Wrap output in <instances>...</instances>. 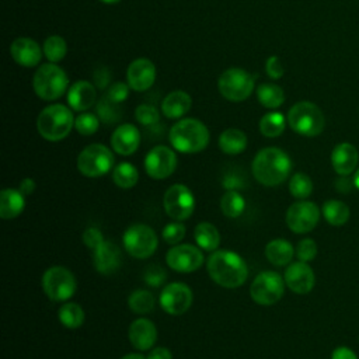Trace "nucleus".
Instances as JSON below:
<instances>
[{
  "instance_id": "f257e3e1",
  "label": "nucleus",
  "mask_w": 359,
  "mask_h": 359,
  "mask_svg": "<svg viewBox=\"0 0 359 359\" xmlns=\"http://www.w3.org/2000/svg\"><path fill=\"white\" fill-rule=\"evenodd\" d=\"M206 269L210 279L222 287H240L248 276L245 261L231 250L213 251L206 262Z\"/></svg>"
},
{
  "instance_id": "f03ea898",
  "label": "nucleus",
  "mask_w": 359,
  "mask_h": 359,
  "mask_svg": "<svg viewBox=\"0 0 359 359\" xmlns=\"http://www.w3.org/2000/svg\"><path fill=\"white\" fill-rule=\"evenodd\" d=\"M254 178L265 187L280 185L292 171L290 157L278 147L259 150L251 164Z\"/></svg>"
},
{
  "instance_id": "7ed1b4c3",
  "label": "nucleus",
  "mask_w": 359,
  "mask_h": 359,
  "mask_svg": "<svg viewBox=\"0 0 359 359\" xmlns=\"http://www.w3.org/2000/svg\"><path fill=\"white\" fill-rule=\"evenodd\" d=\"M168 139L171 146L180 153H199L209 143V130L201 121L185 118L171 126Z\"/></svg>"
},
{
  "instance_id": "20e7f679",
  "label": "nucleus",
  "mask_w": 359,
  "mask_h": 359,
  "mask_svg": "<svg viewBox=\"0 0 359 359\" xmlns=\"http://www.w3.org/2000/svg\"><path fill=\"white\" fill-rule=\"evenodd\" d=\"M73 126V112L63 104H52L43 108L36 119L39 135L49 142H59L65 139Z\"/></svg>"
},
{
  "instance_id": "39448f33",
  "label": "nucleus",
  "mask_w": 359,
  "mask_h": 359,
  "mask_svg": "<svg viewBox=\"0 0 359 359\" xmlns=\"http://www.w3.org/2000/svg\"><path fill=\"white\" fill-rule=\"evenodd\" d=\"M287 123L296 133L313 137L324 130L325 119L316 104L310 101H300L289 109Z\"/></svg>"
},
{
  "instance_id": "423d86ee",
  "label": "nucleus",
  "mask_w": 359,
  "mask_h": 359,
  "mask_svg": "<svg viewBox=\"0 0 359 359\" xmlns=\"http://www.w3.org/2000/svg\"><path fill=\"white\" fill-rule=\"evenodd\" d=\"M67 83L69 79L65 70L53 63L39 66L32 79L35 94L45 101H53L62 97L67 88Z\"/></svg>"
},
{
  "instance_id": "0eeeda50",
  "label": "nucleus",
  "mask_w": 359,
  "mask_h": 359,
  "mask_svg": "<svg viewBox=\"0 0 359 359\" xmlns=\"http://www.w3.org/2000/svg\"><path fill=\"white\" fill-rule=\"evenodd\" d=\"M115 158L107 146L101 143H93L86 146L77 157V170L90 178L102 177L114 167Z\"/></svg>"
},
{
  "instance_id": "6e6552de",
  "label": "nucleus",
  "mask_w": 359,
  "mask_h": 359,
  "mask_svg": "<svg viewBox=\"0 0 359 359\" xmlns=\"http://www.w3.org/2000/svg\"><path fill=\"white\" fill-rule=\"evenodd\" d=\"M122 241L125 251L137 259L151 257L158 245L157 234L154 230L143 223L129 226L122 236Z\"/></svg>"
},
{
  "instance_id": "1a4fd4ad",
  "label": "nucleus",
  "mask_w": 359,
  "mask_h": 359,
  "mask_svg": "<svg viewBox=\"0 0 359 359\" xmlns=\"http://www.w3.org/2000/svg\"><path fill=\"white\" fill-rule=\"evenodd\" d=\"M42 289L52 302L69 300L77 289L76 278L65 266H50L42 275Z\"/></svg>"
},
{
  "instance_id": "9d476101",
  "label": "nucleus",
  "mask_w": 359,
  "mask_h": 359,
  "mask_svg": "<svg viewBox=\"0 0 359 359\" xmlns=\"http://www.w3.org/2000/svg\"><path fill=\"white\" fill-rule=\"evenodd\" d=\"M254 76L240 67H230L224 70L217 81L220 94L233 102L244 101L254 90Z\"/></svg>"
},
{
  "instance_id": "9b49d317",
  "label": "nucleus",
  "mask_w": 359,
  "mask_h": 359,
  "mask_svg": "<svg viewBox=\"0 0 359 359\" xmlns=\"http://www.w3.org/2000/svg\"><path fill=\"white\" fill-rule=\"evenodd\" d=\"M285 279L275 271H262L258 273L251 286L250 294L257 304L271 306L280 300L285 292Z\"/></svg>"
},
{
  "instance_id": "f8f14e48",
  "label": "nucleus",
  "mask_w": 359,
  "mask_h": 359,
  "mask_svg": "<svg viewBox=\"0 0 359 359\" xmlns=\"http://www.w3.org/2000/svg\"><path fill=\"white\" fill-rule=\"evenodd\" d=\"M163 206L171 219L182 222L194 213L195 196L187 185L174 184L164 192Z\"/></svg>"
},
{
  "instance_id": "ddd939ff",
  "label": "nucleus",
  "mask_w": 359,
  "mask_h": 359,
  "mask_svg": "<svg viewBox=\"0 0 359 359\" xmlns=\"http://www.w3.org/2000/svg\"><path fill=\"white\" fill-rule=\"evenodd\" d=\"M320 220V209L314 202L300 199L292 203L286 212V224L296 233L303 234L311 231Z\"/></svg>"
},
{
  "instance_id": "4468645a",
  "label": "nucleus",
  "mask_w": 359,
  "mask_h": 359,
  "mask_svg": "<svg viewBox=\"0 0 359 359\" xmlns=\"http://www.w3.org/2000/svg\"><path fill=\"white\" fill-rule=\"evenodd\" d=\"M192 300V290L184 282H171L165 285L158 299L161 309L171 316L184 314L191 307Z\"/></svg>"
},
{
  "instance_id": "2eb2a0df",
  "label": "nucleus",
  "mask_w": 359,
  "mask_h": 359,
  "mask_svg": "<svg viewBox=\"0 0 359 359\" xmlns=\"http://www.w3.org/2000/svg\"><path fill=\"white\" fill-rule=\"evenodd\" d=\"M177 168V154L167 146H154L144 157V170L153 180L168 178Z\"/></svg>"
},
{
  "instance_id": "dca6fc26",
  "label": "nucleus",
  "mask_w": 359,
  "mask_h": 359,
  "mask_svg": "<svg viewBox=\"0 0 359 359\" xmlns=\"http://www.w3.org/2000/svg\"><path fill=\"white\" fill-rule=\"evenodd\" d=\"M167 265L175 272H194L203 264L202 251L192 244H177L165 254Z\"/></svg>"
},
{
  "instance_id": "f3484780",
  "label": "nucleus",
  "mask_w": 359,
  "mask_h": 359,
  "mask_svg": "<svg viewBox=\"0 0 359 359\" xmlns=\"http://www.w3.org/2000/svg\"><path fill=\"white\" fill-rule=\"evenodd\" d=\"M283 279L286 286L297 294L309 293L314 287L316 282V276L311 266L303 261L289 264L285 269Z\"/></svg>"
},
{
  "instance_id": "a211bd4d",
  "label": "nucleus",
  "mask_w": 359,
  "mask_h": 359,
  "mask_svg": "<svg viewBox=\"0 0 359 359\" xmlns=\"http://www.w3.org/2000/svg\"><path fill=\"white\" fill-rule=\"evenodd\" d=\"M128 84L135 91L149 90L156 80V67L151 60L139 57L133 60L128 67Z\"/></svg>"
},
{
  "instance_id": "6ab92c4d",
  "label": "nucleus",
  "mask_w": 359,
  "mask_h": 359,
  "mask_svg": "<svg viewBox=\"0 0 359 359\" xmlns=\"http://www.w3.org/2000/svg\"><path fill=\"white\" fill-rule=\"evenodd\" d=\"M93 262H94V268L98 273H101V275L114 273L121 265L119 247L112 241L104 240V243L100 244L93 251Z\"/></svg>"
},
{
  "instance_id": "aec40b11",
  "label": "nucleus",
  "mask_w": 359,
  "mask_h": 359,
  "mask_svg": "<svg viewBox=\"0 0 359 359\" xmlns=\"http://www.w3.org/2000/svg\"><path fill=\"white\" fill-rule=\"evenodd\" d=\"M139 144H140V132L132 123L119 125L111 136L112 150L121 156L133 154L137 150Z\"/></svg>"
},
{
  "instance_id": "412c9836",
  "label": "nucleus",
  "mask_w": 359,
  "mask_h": 359,
  "mask_svg": "<svg viewBox=\"0 0 359 359\" xmlns=\"http://www.w3.org/2000/svg\"><path fill=\"white\" fill-rule=\"evenodd\" d=\"M128 337L135 349L147 351L157 339V328L150 320L140 317L129 325Z\"/></svg>"
},
{
  "instance_id": "4be33fe9",
  "label": "nucleus",
  "mask_w": 359,
  "mask_h": 359,
  "mask_svg": "<svg viewBox=\"0 0 359 359\" xmlns=\"http://www.w3.org/2000/svg\"><path fill=\"white\" fill-rule=\"evenodd\" d=\"M11 57L22 67H34L42 57L39 45L29 38H17L10 46Z\"/></svg>"
},
{
  "instance_id": "5701e85b",
  "label": "nucleus",
  "mask_w": 359,
  "mask_h": 359,
  "mask_svg": "<svg viewBox=\"0 0 359 359\" xmlns=\"http://www.w3.org/2000/svg\"><path fill=\"white\" fill-rule=\"evenodd\" d=\"M359 154L353 144L351 143H339L334 147L331 153V164L337 174L345 177L353 172L358 165Z\"/></svg>"
},
{
  "instance_id": "b1692460",
  "label": "nucleus",
  "mask_w": 359,
  "mask_h": 359,
  "mask_svg": "<svg viewBox=\"0 0 359 359\" xmlns=\"http://www.w3.org/2000/svg\"><path fill=\"white\" fill-rule=\"evenodd\" d=\"M97 98L95 87L86 80L76 81L67 91V104L74 111H87Z\"/></svg>"
},
{
  "instance_id": "393cba45",
  "label": "nucleus",
  "mask_w": 359,
  "mask_h": 359,
  "mask_svg": "<svg viewBox=\"0 0 359 359\" xmlns=\"http://www.w3.org/2000/svg\"><path fill=\"white\" fill-rule=\"evenodd\" d=\"M25 208V195L20 189L4 188L0 192V217L4 220L14 219Z\"/></svg>"
},
{
  "instance_id": "a878e982",
  "label": "nucleus",
  "mask_w": 359,
  "mask_h": 359,
  "mask_svg": "<svg viewBox=\"0 0 359 359\" xmlns=\"http://www.w3.org/2000/svg\"><path fill=\"white\" fill-rule=\"evenodd\" d=\"M191 95L182 90H175L164 97L161 102V111L167 118L177 119L185 115L191 109Z\"/></svg>"
},
{
  "instance_id": "bb28decb",
  "label": "nucleus",
  "mask_w": 359,
  "mask_h": 359,
  "mask_svg": "<svg viewBox=\"0 0 359 359\" xmlns=\"http://www.w3.org/2000/svg\"><path fill=\"white\" fill-rule=\"evenodd\" d=\"M294 254L296 252L293 245L285 238H273L265 245L266 259L276 266H285L290 264Z\"/></svg>"
},
{
  "instance_id": "cd10ccee",
  "label": "nucleus",
  "mask_w": 359,
  "mask_h": 359,
  "mask_svg": "<svg viewBox=\"0 0 359 359\" xmlns=\"http://www.w3.org/2000/svg\"><path fill=\"white\" fill-rule=\"evenodd\" d=\"M219 147L226 154H230V156L240 154L247 147V136L240 129H236V128L226 129L219 136Z\"/></svg>"
},
{
  "instance_id": "c85d7f7f",
  "label": "nucleus",
  "mask_w": 359,
  "mask_h": 359,
  "mask_svg": "<svg viewBox=\"0 0 359 359\" xmlns=\"http://www.w3.org/2000/svg\"><path fill=\"white\" fill-rule=\"evenodd\" d=\"M194 238L199 248H202L205 251H210V252L216 251L220 244V234H219L216 226H213L209 222H202L195 226Z\"/></svg>"
},
{
  "instance_id": "c756f323",
  "label": "nucleus",
  "mask_w": 359,
  "mask_h": 359,
  "mask_svg": "<svg viewBox=\"0 0 359 359\" xmlns=\"http://www.w3.org/2000/svg\"><path fill=\"white\" fill-rule=\"evenodd\" d=\"M321 212H323V216L327 220V223H330L331 226L345 224L351 215L348 205L344 203L342 201H335V199L324 202Z\"/></svg>"
},
{
  "instance_id": "7c9ffc66",
  "label": "nucleus",
  "mask_w": 359,
  "mask_h": 359,
  "mask_svg": "<svg viewBox=\"0 0 359 359\" xmlns=\"http://www.w3.org/2000/svg\"><path fill=\"white\" fill-rule=\"evenodd\" d=\"M137 180H139L137 168L128 161L119 163L112 170V181L119 188H123V189L133 188L137 184Z\"/></svg>"
},
{
  "instance_id": "2f4dec72",
  "label": "nucleus",
  "mask_w": 359,
  "mask_h": 359,
  "mask_svg": "<svg viewBox=\"0 0 359 359\" xmlns=\"http://www.w3.org/2000/svg\"><path fill=\"white\" fill-rule=\"evenodd\" d=\"M257 97L261 105L265 108H278L285 101L283 90L272 83L259 84L257 88Z\"/></svg>"
},
{
  "instance_id": "473e14b6",
  "label": "nucleus",
  "mask_w": 359,
  "mask_h": 359,
  "mask_svg": "<svg viewBox=\"0 0 359 359\" xmlns=\"http://www.w3.org/2000/svg\"><path fill=\"white\" fill-rule=\"evenodd\" d=\"M57 317H59V321L62 323L63 327H66L69 330H76L84 323L86 314H84L80 304L69 302V303H65L59 309Z\"/></svg>"
},
{
  "instance_id": "72a5a7b5",
  "label": "nucleus",
  "mask_w": 359,
  "mask_h": 359,
  "mask_svg": "<svg viewBox=\"0 0 359 359\" xmlns=\"http://www.w3.org/2000/svg\"><path fill=\"white\" fill-rule=\"evenodd\" d=\"M286 119L280 112H268L259 121V132L265 137H278L283 133Z\"/></svg>"
},
{
  "instance_id": "f704fd0d",
  "label": "nucleus",
  "mask_w": 359,
  "mask_h": 359,
  "mask_svg": "<svg viewBox=\"0 0 359 359\" xmlns=\"http://www.w3.org/2000/svg\"><path fill=\"white\" fill-rule=\"evenodd\" d=\"M154 296L146 289H137L130 293L128 299L129 309L136 314H147L154 309Z\"/></svg>"
},
{
  "instance_id": "c9c22d12",
  "label": "nucleus",
  "mask_w": 359,
  "mask_h": 359,
  "mask_svg": "<svg viewBox=\"0 0 359 359\" xmlns=\"http://www.w3.org/2000/svg\"><path fill=\"white\" fill-rule=\"evenodd\" d=\"M220 209L230 219L238 217L245 209V201L237 191H227L220 199Z\"/></svg>"
},
{
  "instance_id": "e433bc0d",
  "label": "nucleus",
  "mask_w": 359,
  "mask_h": 359,
  "mask_svg": "<svg viewBox=\"0 0 359 359\" xmlns=\"http://www.w3.org/2000/svg\"><path fill=\"white\" fill-rule=\"evenodd\" d=\"M66 52H67V45L62 36L50 35L45 39L43 53L49 62H52V63L60 62L66 56Z\"/></svg>"
},
{
  "instance_id": "4c0bfd02",
  "label": "nucleus",
  "mask_w": 359,
  "mask_h": 359,
  "mask_svg": "<svg viewBox=\"0 0 359 359\" xmlns=\"http://www.w3.org/2000/svg\"><path fill=\"white\" fill-rule=\"evenodd\" d=\"M289 192L296 199H306L313 192V182L304 172H296L289 181Z\"/></svg>"
},
{
  "instance_id": "58836bf2",
  "label": "nucleus",
  "mask_w": 359,
  "mask_h": 359,
  "mask_svg": "<svg viewBox=\"0 0 359 359\" xmlns=\"http://www.w3.org/2000/svg\"><path fill=\"white\" fill-rule=\"evenodd\" d=\"M100 126V119L97 115L90 114V112H83L74 119V129L83 135V136H90L98 130Z\"/></svg>"
},
{
  "instance_id": "ea45409f",
  "label": "nucleus",
  "mask_w": 359,
  "mask_h": 359,
  "mask_svg": "<svg viewBox=\"0 0 359 359\" xmlns=\"http://www.w3.org/2000/svg\"><path fill=\"white\" fill-rule=\"evenodd\" d=\"M97 112H98L100 119L105 123L118 122L121 118V109L116 107V104L111 102L105 95L98 101Z\"/></svg>"
},
{
  "instance_id": "a19ab883",
  "label": "nucleus",
  "mask_w": 359,
  "mask_h": 359,
  "mask_svg": "<svg viewBox=\"0 0 359 359\" xmlns=\"http://www.w3.org/2000/svg\"><path fill=\"white\" fill-rule=\"evenodd\" d=\"M161 236H163V238H164V241L167 244L177 245L185 237V226L181 222H178V220L171 222V223L164 226Z\"/></svg>"
},
{
  "instance_id": "79ce46f5",
  "label": "nucleus",
  "mask_w": 359,
  "mask_h": 359,
  "mask_svg": "<svg viewBox=\"0 0 359 359\" xmlns=\"http://www.w3.org/2000/svg\"><path fill=\"white\" fill-rule=\"evenodd\" d=\"M135 116H136V121L144 126H150V125H154L158 122L160 119V114L157 111L156 107L150 105V104H142L136 108L135 111Z\"/></svg>"
},
{
  "instance_id": "37998d69",
  "label": "nucleus",
  "mask_w": 359,
  "mask_h": 359,
  "mask_svg": "<svg viewBox=\"0 0 359 359\" xmlns=\"http://www.w3.org/2000/svg\"><path fill=\"white\" fill-rule=\"evenodd\" d=\"M296 255H297L299 261H303V262H309V261L314 259L317 255L316 241L313 238L300 240L296 247Z\"/></svg>"
},
{
  "instance_id": "c03bdc74",
  "label": "nucleus",
  "mask_w": 359,
  "mask_h": 359,
  "mask_svg": "<svg viewBox=\"0 0 359 359\" xmlns=\"http://www.w3.org/2000/svg\"><path fill=\"white\" fill-rule=\"evenodd\" d=\"M165 280V271L157 265V264H151L146 268L144 271V282L147 285H150L151 287H158L164 283Z\"/></svg>"
},
{
  "instance_id": "a18cd8bd",
  "label": "nucleus",
  "mask_w": 359,
  "mask_h": 359,
  "mask_svg": "<svg viewBox=\"0 0 359 359\" xmlns=\"http://www.w3.org/2000/svg\"><path fill=\"white\" fill-rule=\"evenodd\" d=\"M129 84H125V83H114L112 86H109V88L107 90V93L104 94L111 102L114 104H119L122 101H125L129 95Z\"/></svg>"
},
{
  "instance_id": "49530a36",
  "label": "nucleus",
  "mask_w": 359,
  "mask_h": 359,
  "mask_svg": "<svg viewBox=\"0 0 359 359\" xmlns=\"http://www.w3.org/2000/svg\"><path fill=\"white\" fill-rule=\"evenodd\" d=\"M81 238H83L84 245H86L87 248H90V250H93V251H94L100 244L104 243V236H102V233H101L98 229H95V227H88V229H86Z\"/></svg>"
},
{
  "instance_id": "de8ad7c7",
  "label": "nucleus",
  "mask_w": 359,
  "mask_h": 359,
  "mask_svg": "<svg viewBox=\"0 0 359 359\" xmlns=\"http://www.w3.org/2000/svg\"><path fill=\"white\" fill-rule=\"evenodd\" d=\"M266 74L272 79H279L283 76V67L278 59V56H271L265 63Z\"/></svg>"
},
{
  "instance_id": "09e8293b",
  "label": "nucleus",
  "mask_w": 359,
  "mask_h": 359,
  "mask_svg": "<svg viewBox=\"0 0 359 359\" xmlns=\"http://www.w3.org/2000/svg\"><path fill=\"white\" fill-rule=\"evenodd\" d=\"M146 359H172V355H171L170 349H167L164 346H157L147 353Z\"/></svg>"
},
{
  "instance_id": "8fccbe9b",
  "label": "nucleus",
  "mask_w": 359,
  "mask_h": 359,
  "mask_svg": "<svg viewBox=\"0 0 359 359\" xmlns=\"http://www.w3.org/2000/svg\"><path fill=\"white\" fill-rule=\"evenodd\" d=\"M331 359H358L355 352L346 346H339L331 353Z\"/></svg>"
},
{
  "instance_id": "3c124183",
  "label": "nucleus",
  "mask_w": 359,
  "mask_h": 359,
  "mask_svg": "<svg viewBox=\"0 0 359 359\" xmlns=\"http://www.w3.org/2000/svg\"><path fill=\"white\" fill-rule=\"evenodd\" d=\"M241 187H243V182L237 175L230 174L223 178V188H226L227 191H237Z\"/></svg>"
},
{
  "instance_id": "603ef678",
  "label": "nucleus",
  "mask_w": 359,
  "mask_h": 359,
  "mask_svg": "<svg viewBox=\"0 0 359 359\" xmlns=\"http://www.w3.org/2000/svg\"><path fill=\"white\" fill-rule=\"evenodd\" d=\"M94 79L97 81V87L104 88L107 86V83L109 81V73L105 67H98L95 74H94Z\"/></svg>"
},
{
  "instance_id": "864d4df0",
  "label": "nucleus",
  "mask_w": 359,
  "mask_h": 359,
  "mask_svg": "<svg viewBox=\"0 0 359 359\" xmlns=\"http://www.w3.org/2000/svg\"><path fill=\"white\" fill-rule=\"evenodd\" d=\"M25 196L27 195H31L35 189V181L32 178H24L21 182H20V188H18Z\"/></svg>"
},
{
  "instance_id": "5fc2aeb1",
  "label": "nucleus",
  "mask_w": 359,
  "mask_h": 359,
  "mask_svg": "<svg viewBox=\"0 0 359 359\" xmlns=\"http://www.w3.org/2000/svg\"><path fill=\"white\" fill-rule=\"evenodd\" d=\"M121 359H146V358L143 355H140V353H128V355L122 356Z\"/></svg>"
},
{
  "instance_id": "6e6d98bb",
  "label": "nucleus",
  "mask_w": 359,
  "mask_h": 359,
  "mask_svg": "<svg viewBox=\"0 0 359 359\" xmlns=\"http://www.w3.org/2000/svg\"><path fill=\"white\" fill-rule=\"evenodd\" d=\"M353 184H355V187L359 189V168L356 170V172H355V175H353Z\"/></svg>"
},
{
  "instance_id": "4d7b16f0",
  "label": "nucleus",
  "mask_w": 359,
  "mask_h": 359,
  "mask_svg": "<svg viewBox=\"0 0 359 359\" xmlns=\"http://www.w3.org/2000/svg\"><path fill=\"white\" fill-rule=\"evenodd\" d=\"M100 1H102V3H105V4H115V3H118V1H121V0H100Z\"/></svg>"
}]
</instances>
